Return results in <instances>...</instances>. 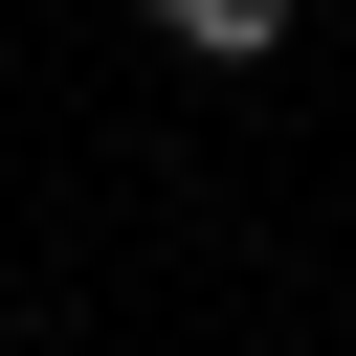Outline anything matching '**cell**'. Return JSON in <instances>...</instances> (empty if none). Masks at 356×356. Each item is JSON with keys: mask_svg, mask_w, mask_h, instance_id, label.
I'll return each mask as SVG.
<instances>
[{"mask_svg": "<svg viewBox=\"0 0 356 356\" xmlns=\"http://www.w3.org/2000/svg\"><path fill=\"white\" fill-rule=\"evenodd\" d=\"M134 22H156L178 67H267V44H289V0H134Z\"/></svg>", "mask_w": 356, "mask_h": 356, "instance_id": "cell-1", "label": "cell"}]
</instances>
